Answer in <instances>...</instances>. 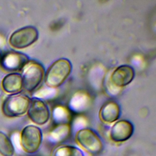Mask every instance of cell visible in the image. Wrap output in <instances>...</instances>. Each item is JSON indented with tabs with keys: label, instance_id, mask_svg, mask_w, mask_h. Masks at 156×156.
<instances>
[{
	"label": "cell",
	"instance_id": "6da1fadb",
	"mask_svg": "<svg viewBox=\"0 0 156 156\" xmlns=\"http://www.w3.org/2000/svg\"><path fill=\"white\" fill-rule=\"evenodd\" d=\"M72 65L66 58H60L55 61L48 69L44 75V82L50 88L60 86L69 76Z\"/></svg>",
	"mask_w": 156,
	"mask_h": 156
},
{
	"label": "cell",
	"instance_id": "7a4b0ae2",
	"mask_svg": "<svg viewBox=\"0 0 156 156\" xmlns=\"http://www.w3.org/2000/svg\"><path fill=\"white\" fill-rule=\"evenodd\" d=\"M23 88L27 92L35 90L44 78L43 66L34 60H29L22 69Z\"/></svg>",
	"mask_w": 156,
	"mask_h": 156
},
{
	"label": "cell",
	"instance_id": "3957f363",
	"mask_svg": "<svg viewBox=\"0 0 156 156\" xmlns=\"http://www.w3.org/2000/svg\"><path fill=\"white\" fill-rule=\"evenodd\" d=\"M30 101V99L25 94H12L8 96L2 103V113L9 118L20 116L27 111Z\"/></svg>",
	"mask_w": 156,
	"mask_h": 156
},
{
	"label": "cell",
	"instance_id": "277c9868",
	"mask_svg": "<svg viewBox=\"0 0 156 156\" xmlns=\"http://www.w3.org/2000/svg\"><path fill=\"white\" fill-rule=\"evenodd\" d=\"M38 38V30L34 26H29L13 32L10 37L9 43L14 48L23 49L32 45Z\"/></svg>",
	"mask_w": 156,
	"mask_h": 156
},
{
	"label": "cell",
	"instance_id": "5b68a950",
	"mask_svg": "<svg viewBox=\"0 0 156 156\" xmlns=\"http://www.w3.org/2000/svg\"><path fill=\"white\" fill-rule=\"evenodd\" d=\"M42 141L41 129L34 125L26 126L21 133V144L23 150L29 154L38 151Z\"/></svg>",
	"mask_w": 156,
	"mask_h": 156
},
{
	"label": "cell",
	"instance_id": "8992f818",
	"mask_svg": "<svg viewBox=\"0 0 156 156\" xmlns=\"http://www.w3.org/2000/svg\"><path fill=\"white\" fill-rule=\"evenodd\" d=\"M77 143L87 151L98 154L103 149V144L99 135L93 130L85 128L79 130L76 135Z\"/></svg>",
	"mask_w": 156,
	"mask_h": 156
},
{
	"label": "cell",
	"instance_id": "52a82bcc",
	"mask_svg": "<svg viewBox=\"0 0 156 156\" xmlns=\"http://www.w3.org/2000/svg\"><path fill=\"white\" fill-rule=\"evenodd\" d=\"M29 60L27 55L22 52L10 51L3 54L0 58V64L2 68L6 71H21Z\"/></svg>",
	"mask_w": 156,
	"mask_h": 156
},
{
	"label": "cell",
	"instance_id": "ba28073f",
	"mask_svg": "<svg viewBox=\"0 0 156 156\" xmlns=\"http://www.w3.org/2000/svg\"><path fill=\"white\" fill-rule=\"evenodd\" d=\"M27 115L29 119L38 125L46 124L50 117L49 110L47 105L37 98L30 99Z\"/></svg>",
	"mask_w": 156,
	"mask_h": 156
},
{
	"label": "cell",
	"instance_id": "9c48e42d",
	"mask_svg": "<svg viewBox=\"0 0 156 156\" xmlns=\"http://www.w3.org/2000/svg\"><path fill=\"white\" fill-rule=\"evenodd\" d=\"M133 126L127 120L116 122L110 132V139L115 143H121L129 140L133 133Z\"/></svg>",
	"mask_w": 156,
	"mask_h": 156
},
{
	"label": "cell",
	"instance_id": "30bf717a",
	"mask_svg": "<svg viewBox=\"0 0 156 156\" xmlns=\"http://www.w3.org/2000/svg\"><path fill=\"white\" fill-rule=\"evenodd\" d=\"M135 71L133 67L124 65L117 67L112 73L110 80L118 87H123L129 84L133 79Z\"/></svg>",
	"mask_w": 156,
	"mask_h": 156
},
{
	"label": "cell",
	"instance_id": "8fae6325",
	"mask_svg": "<svg viewBox=\"0 0 156 156\" xmlns=\"http://www.w3.org/2000/svg\"><path fill=\"white\" fill-rule=\"evenodd\" d=\"M120 113L121 109L118 104L113 101H108L102 105L99 115L102 122L112 123L119 118Z\"/></svg>",
	"mask_w": 156,
	"mask_h": 156
},
{
	"label": "cell",
	"instance_id": "7c38bea8",
	"mask_svg": "<svg viewBox=\"0 0 156 156\" xmlns=\"http://www.w3.org/2000/svg\"><path fill=\"white\" fill-rule=\"evenodd\" d=\"M3 90L9 93L15 94L20 93L23 89V80L21 75L16 73H12L6 75L2 81Z\"/></svg>",
	"mask_w": 156,
	"mask_h": 156
},
{
	"label": "cell",
	"instance_id": "4fadbf2b",
	"mask_svg": "<svg viewBox=\"0 0 156 156\" xmlns=\"http://www.w3.org/2000/svg\"><path fill=\"white\" fill-rule=\"evenodd\" d=\"M53 156H84L82 151L73 146H61L53 153Z\"/></svg>",
	"mask_w": 156,
	"mask_h": 156
},
{
	"label": "cell",
	"instance_id": "5bb4252c",
	"mask_svg": "<svg viewBox=\"0 0 156 156\" xmlns=\"http://www.w3.org/2000/svg\"><path fill=\"white\" fill-rule=\"evenodd\" d=\"M14 147L9 138L0 132V154L2 156H13Z\"/></svg>",
	"mask_w": 156,
	"mask_h": 156
}]
</instances>
